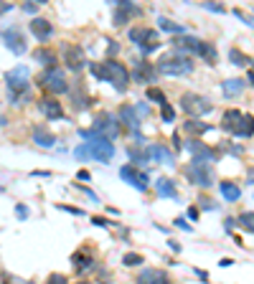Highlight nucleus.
<instances>
[{
    "mask_svg": "<svg viewBox=\"0 0 254 284\" xmlns=\"http://www.w3.org/2000/svg\"><path fill=\"white\" fill-rule=\"evenodd\" d=\"M79 134L84 137V145L74 147V157L76 160H97V163H112L115 157V145L94 134L92 130H79Z\"/></svg>",
    "mask_w": 254,
    "mask_h": 284,
    "instance_id": "nucleus-1",
    "label": "nucleus"
},
{
    "mask_svg": "<svg viewBox=\"0 0 254 284\" xmlns=\"http://www.w3.org/2000/svg\"><path fill=\"white\" fill-rule=\"evenodd\" d=\"M89 71L97 82H107L115 86V92L125 94L127 86H130V71L125 64H119L115 59H107V61H97V64H89Z\"/></svg>",
    "mask_w": 254,
    "mask_h": 284,
    "instance_id": "nucleus-2",
    "label": "nucleus"
},
{
    "mask_svg": "<svg viewBox=\"0 0 254 284\" xmlns=\"http://www.w3.org/2000/svg\"><path fill=\"white\" fill-rule=\"evenodd\" d=\"M5 86L8 97L16 107H23L31 99V69L28 66H16L5 74Z\"/></svg>",
    "mask_w": 254,
    "mask_h": 284,
    "instance_id": "nucleus-3",
    "label": "nucleus"
},
{
    "mask_svg": "<svg viewBox=\"0 0 254 284\" xmlns=\"http://www.w3.org/2000/svg\"><path fill=\"white\" fill-rule=\"evenodd\" d=\"M221 127L234 137H252L254 134V115H247L241 109H226L221 117Z\"/></svg>",
    "mask_w": 254,
    "mask_h": 284,
    "instance_id": "nucleus-4",
    "label": "nucleus"
},
{
    "mask_svg": "<svg viewBox=\"0 0 254 284\" xmlns=\"http://www.w3.org/2000/svg\"><path fill=\"white\" fill-rule=\"evenodd\" d=\"M155 71L163 74V76H183V74L193 71V61L188 56H181V53H165L158 59Z\"/></svg>",
    "mask_w": 254,
    "mask_h": 284,
    "instance_id": "nucleus-5",
    "label": "nucleus"
},
{
    "mask_svg": "<svg viewBox=\"0 0 254 284\" xmlns=\"http://www.w3.org/2000/svg\"><path fill=\"white\" fill-rule=\"evenodd\" d=\"M92 132L112 142V140L119 137L122 130H119V119L112 115V112H97V115L92 117Z\"/></svg>",
    "mask_w": 254,
    "mask_h": 284,
    "instance_id": "nucleus-6",
    "label": "nucleus"
},
{
    "mask_svg": "<svg viewBox=\"0 0 254 284\" xmlns=\"http://www.w3.org/2000/svg\"><path fill=\"white\" fill-rule=\"evenodd\" d=\"M181 109L188 115V119H196V117H203L214 109L211 99L203 97V94H196V92H186L181 97Z\"/></svg>",
    "mask_w": 254,
    "mask_h": 284,
    "instance_id": "nucleus-7",
    "label": "nucleus"
},
{
    "mask_svg": "<svg viewBox=\"0 0 254 284\" xmlns=\"http://www.w3.org/2000/svg\"><path fill=\"white\" fill-rule=\"evenodd\" d=\"M183 173H186V178H188L193 185L203 188V190H208L214 185V170H211V165H206V163H193L191 160V165H186Z\"/></svg>",
    "mask_w": 254,
    "mask_h": 284,
    "instance_id": "nucleus-8",
    "label": "nucleus"
},
{
    "mask_svg": "<svg viewBox=\"0 0 254 284\" xmlns=\"http://www.w3.org/2000/svg\"><path fill=\"white\" fill-rule=\"evenodd\" d=\"M38 84L46 89V92H51V94H66L69 92V82H66V74L59 69H46L41 76H38Z\"/></svg>",
    "mask_w": 254,
    "mask_h": 284,
    "instance_id": "nucleus-9",
    "label": "nucleus"
},
{
    "mask_svg": "<svg viewBox=\"0 0 254 284\" xmlns=\"http://www.w3.org/2000/svg\"><path fill=\"white\" fill-rule=\"evenodd\" d=\"M130 79H132V82H137V84H145L150 89V86L158 84V71H155V66H152L150 61L137 59V61H132V74H130Z\"/></svg>",
    "mask_w": 254,
    "mask_h": 284,
    "instance_id": "nucleus-10",
    "label": "nucleus"
},
{
    "mask_svg": "<svg viewBox=\"0 0 254 284\" xmlns=\"http://www.w3.org/2000/svg\"><path fill=\"white\" fill-rule=\"evenodd\" d=\"M119 178H122L125 183H130L135 190H140V193H145L150 188V178H148L145 170H140V167L122 165V167H119Z\"/></svg>",
    "mask_w": 254,
    "mask_h": 284,
    "instance_id": "nucleus-11",
    "label": "nucleus"
},
{
    "mask_svg": "<svg viewBox=\"0 0 254 284\" xmlns=\"http://www.w3.org/2000/svg\"><path fill=\"white\" fill-rule=\"evenodd\" d=\"M137 16H142V8L132 5L130 0H115V8H112V23L115 26H125Z\"/></svg>",
    "mask_w": 254,
    "mask_h": 284,
    "instance_id": "nucleus-12",
    "label": "nucleus"
},
{
    "mask_svg": "<svg viewBox=\"0 0 254 284\" xmlns=\"http://www.w3.org/2000/svg\"><path fill=\"white\" fill-rule=\"evenodd\" d=\"M0 38H3V43L8 46V51L16 53V56H23V53L28 51V46H26V36H23V33H20V28H16V26L3 28Z\"/></svg>",
    "mask_w": 254,
    "mask_h": 284,
    "instance_id": "nucleus-13",
    "label": "nucleus"
},
{
    "mask_svg": "<svg viewBox=\"0 0 254 284\" xmlns=\"http://www.w3.org/2000/svg\"><path fill=\"white\" fill-rule=\"evenodd\" d=\"M188 152H191V157H193V163H216L219 160V152L214 150V147H208L206 142H201V140H191L188 145Z\"/></svg>",
    "mask_w": 254,
    "mask_h": 284,
    "instance_id": "nucleus-14",
    "label": "nucleus"
},
{
    "mask_svg": "<svg viewBox=\"0 0 254 284\" xmlns=\"http://www.w3.org/2000/svg\"><path fill=\"white\" fill-rule=\"evenodd\" d=\"M64 61L71 71H82L86 66V53L79 43H66L64 46Z\"/></svg>",
    "mask_w": 254,
    "mask_h": 284,
    "instance_id": "nucleus-15",
    "label": "nucleus"
},
{
    "mask_svg": "<svg viewBox=\"0 0 254 284\" xmlns=\"http://www.w3.org/2000/svg\"><path fill=\"white\" fill-rule=\"evenodd\" d=\"M69 97H71L74 112H84V109H89V104H92V97L86 94V86H84L82 82H76V84L69 89Z\"/></svg>",
    "mask_w": 254,
    "mask_h": 284,
    "instance_id": "nucleus-16",
    "label": "nucleus"
},
{
    "mask_svg": "<svg viewBox=\"0 0 254 284\" xmlns=\"http://www.w3.org/2000/svg\"><path fill=\"white\" fill-rule=\"evenodd\" d=\"M117 119H119V124H127V130L132 134H140V117L135 115V107H132V104H122V107H119Z\"/></svg>",
    "mask_w": 254,
    "mask_h": 284,
    "instance_id": "nucleus-17",
    "label": "nucleus"
},
{
    "mask_svg": "<svg viewBox=\"0 0 254 284\" xmlns=\"http://www.w3.org/2000/svg\"><path fill=\"white\" fill-rule=\"evenodd\" d=\"M135 284H170V277L163 269H142L135 279Z\"/></svg>",
    "mask_w": 254,
    "mask_h": 284,
    "instance_id": "nucleus-18",
    "label": "nucleus"
},
{
    "mask_svg": "<svg viewBox=\"0 0 254 284\" xmlns=\"http://www.w3.org/2000/svg\"><path fill=\"white\" fill-rule=\"evenodd\" d=\"M148 155H150V160H155V163H160V165H168V167H173L175 165V155L168 150L165 145H148Z\"/></svg>",
    "mask_w": 254,
    "mask_h": 284,
    "instance_id": "nucleus-19",
    "label": "nucleus"
},
{
    "mask_svg": "<svg viewBox=\"0 0 254 284\" xmlns=\"http://www.w3.org/2000/svg\"><path fill=\"white\" fill-rule=\"evenodd\" d=\"M130 41L135 43L137 49H142V46H148V43L158 41V31L145 28V26H140V28H130Z\"/></svg>",
    "mask_w": 254,
    "mask_h": 284,
    "instance_id": "nucleus-20",
    "label": "nucleus"
},
{
    "mask_svg": "<svg viewBox=\"0 0 254 284\" xmlns=\"http://www.w3.org/2000/svg\"><path fill=\"white\" fill-rule=\"evenodd\" d=\"M173 53H196L198 49V43H201V38H196V36H175L173 41Z\"/></svg>",
    "mask_w": 254,
    "mask_h": 284,
    "instance_id": "nucleus-21",
    "label": "nucleus"
},
{
    "mask_svg": "<svg viewBox=\"0 0 254 284\" xmlns=\"http://www.w3.org/2000/svg\"><path fill=\"white\" fill-rule=\"evenodd\" d=\"M127 155H130V160H132V163H130L132 167H142V165L150 163V155H148V145H145V142H142V145H140V142L130 145V147H127Z\"/></svg>",
    "mask_w": 254,
    "mask_h": 284,
    "instance_id": "nucleus-22",
    "label": "nucleus"
},
{
    "mask_svg": "<svg viewBox=\"0 0 254 284\" xmlns=\"http://www.w3.org/2000/svg\"><path fill=\"white\" fill-rule=\"evenodd\" d=\"M28 26H31V33L38 41H49L53 36V26H51V20H46V18H33Z\"/></svg>",
    "mask_w": 254,
    "mask_h": 284,
    "instance_id": "nucleus-23",
    "label": "nucleus"
},
{
    "mask_svg": "<svg viewBox=\"0 0 254 284\" xmlns=\"http://www.w3.org/2000/svg\"><path fill=\"white\" fill-rule=\"evenodd\" d=\"M38 109H41L49 119H64V107L59 104L56 99H51V97L38 99Z\"/></svg>",
    "mask_w": 254,
    "mask_h": 284,
    "instance_id": "nucleus-24",
    "label": "nucleus"
},
{
    "mask_svg": "<svg viewBox=\"0 0 254 284\" xmlns=\"http://www.w3.org/2000/svg\"><path fill=\"white\" fill-rule=\"evenodd\" d=\"M31 137H33V142H36L38 147H46V150L56 145V137H53L51 130H49V127H43V124H36V127H33Z\"/></svg>",
    "mask_w": 254,
    "mask_h": 284,
    "instance_id": "nucleus-25",
    "label": "nucleus"
},
{
    "mask_svg": "<svg viewBox=\"0 0 254 284\" xmlns=\"http://www.w3.org/2000/svg\"><path fill=\"white\" fill-rule=\"evenodd\" d=\"M71 264H74V269L79 271V274H86V271L94 269V259H92V254H86L84 249H79V251L71 254Z\"/></svg>",
    "mask_w": 254,
    "mask_h": 284,
    "instance_id": "nucleus-26",
    "label": "nucleus"
},
{
    "mask_svg": "<svg viewBox=\"0 0 254 284\" xmlns=\"http://www.w3.org/2000/svg\"><path fill=\"white\" fill-rule=\"evenodd\" d=\"M155 190H158V196L160 198H170V200H181L178 196V190H175V183L170 178H158L155 180Z\"/></svg>",
    "mask_w": 254,
    "mask_h": 284,
    "instance_id": "nucleus-27",
    "label": "nucleus"
},
{
    "mask_svg": "<svg viewBox=\"0 0 254 284\" xmlns=\"http://www.w3.org/2000/svg\"><path fill=\"white\" fill-rule=\"evenodd\" d=\"M193 56L203 59L208 66H216V61H219V51H216V46H214V43H206V41L198 43V49H196V53H193Z\"/></svg>",
    "mask_w": 254,
    "mask_h": 284,
    "instance_id": "nucleus-28",
    "label": "nucleus"
},
{
    "mask_svg": "<svg viewBox=\"0 0 254 284\" xmlns=\"http://www.w3.org/2000/svg\"><path fill=\"white\" fill-rule=\"evenodd\" d=\"M33 59H36L43 69H56V53H53L51 49H46V46L33 51Z\"/></svg>",
    "mask_w": 254,
    "mask_h": 284,
    "instance_id": "nucleus-29",
    "label": "nucleus"
},
{
    "mask_svg": "<svg viewBox=\"0 0 254 284\" xmlns=\"http://www.w3.org/2000/svg\"><path fill=\"white\" fill-rule=\"evenodd\" d=\"M244 86H247V84L241 82V79H226V82L221 84V92H224L226 99H237V97H241Z\"/></svg>",
    "mask_w": 254,
    "mask_h": 284,
    "instance_id": "nucleus-30",
    "label": "nucleus"
},
{
    "mask_svg": "<svg viewBox=\"0 0 254 284\" xmlns=\"http://www.w3.org/2000/svg\"><path fill=\"white\" fill-rule=\"evenodd\" d=\"M219 190H221L224 200H229V203H237L241 198V188L237 183H231V180H221V183H219Z\"/></svg>",
    "mask_w": 254,
    "mask_h": 284,
    "instance_id": "nucleus-31",
    "label": "nucleus"
},
{
    "mask_svg": "<svg viewBox=\"0 0 254 284\" xmlns=\"http://www.w3.org/2000/svg\"><path fill=\"white\" fill-rule=\"evenodd\" d=\"M211 130H214V124H206V122H198V119H186V124H183V132L193 134V140H198V134H206Z\"/></svg>",
    "mask_w": 254,
    "mask_h": 284,
    "instance_id": "nucleus-32",
    "label": "nucleus"
},
{
    "mask_svg": "<svg viewBox=\"0 0 254 284\" xmlns=\"http://www.w3.org/2000/svg\"><path fill=\"white\" fill-rule=\"evenodd\" d=\"M158 26H160V31H165V33H175V36H183V33H186V28H183L181 23H173V20L165 18V16L158 18Z\"/></svg>",
    "mask_w": 254,
    "mask_h": 284,
    "instance_id": "nucleus-33",
    "label": "nucleus"
},
{
    "mask_svg": "<svg viewBox=\"0 0 254 284\" xmlns=\"http://www.w3.org/2000/svg\"><path fill=\"white\" fill-rule=\"evenodd\" d=\"M229 61L234 64V66H249V64H252V59H249V56L241 51V49H231V51H229Z\"/></svg>",
    "mask_w": 254,
    "mask_h": 284,
    "instance_id": "nucleus-34",
    "label": "nucleus"
},
{
    "mask_svg": "<svg viewBox=\"0 0 254 284\" xmlns=\"http://www.w3.org/2000/svg\"><path fill=\"white\" fill-rule=\"evenodd\" d=\"M237 223H239V226H241V229H244V231L254 234V211H244V213H239Z\"/></svg>",
    "mask_w": 254,
    "mask_h": 284,
    "instance_id": "nucleus-35",
    "label": "nucleus"
},
{
    "mask_svg": "<svg viewBox=\"0 0 254 284\" xmlns=\"http://www.w3.org/2000/svg\"><path fill=\"white\" fill-rule=\"evenodd\" d=\"M160 119H163L165 124H173V119H175V109L170 107V101H165V104L160 107Z\"/></svg>",
    "mask_w": 254,
    "mask_h": 284,
    "instance_id": "nucleus-36",
    "label": "nucleus"
},
{
    "mask_svg": "<svg viewBox=\"0 0 254 284\" xmlns=\"http://www.w3.org/2000/svg\"><path fill=\"white\" fill-rule=\"evenodd\" d=\"M148 99H150V101H155V104H160V107L165 104V101H168V97H165L158 86H150V89H148Z\"/></svg>",
    "mask_w": 254,
    "mask_h": 284,
    "instance_id": "nucleus-37",
    "label": "nucleus"
},
{
    "mask_svg": "<svg viewBox=\"0 0 254 284\" xmlns=\"http://www.w3.org/2000/svg\"><path fill=\"white\" fill-rule=\"evenodd\" d=\"M122 264L125 267H140V264H145V256H140V254H125L122 256Z\"/></svg>",
    "mask_w": 254,
    "mask_h": 284,
    "instance_id": "nucleus-38",
    "label": "nucleus"
},
{
    "mask_svg": "<svg viewBox=\"0 0 254 284\" xmlns=\"http://www.w3.org/2000/svg\"><path fill=\"white\" fill-rule=\"evenodd\" d=\"M198 206H201L203 211H216V208H219V206H216V200H211L208 196H201V198H198Z\"/></svg>",
    "mask_w": 254,
    "mask_h": 284,
    "instance_id": "nucleus-39",
    "label": "nucleus"
},
{
    "mask_svg": "<svg viewBox=\"0 0 254 284\" xmlns=\"http://www.w3.org/2000/svg\"><path fill=\"white\" fill-rule=\"evenodd\" d=\"M46 284H69V277H66V274H59V271H53V274L46 279Z\"/></svg>",
    "mask_w": 254,
    "mask_h": 284,
    "instance_id": "nucleus-40",
    "label": "nucleus"
},
{
    "mask_svg": "<svg viewBox=\"0 0 254 284\" xmlns=\"http://www.w3.org/2000/svg\"><path fill=\"white\" fill-rule=\"evenodd\" d=\"M158 49H160V41H152V43H148V46H142V49H140V53H142V56H148V53L158 51Z\"/></svg>",
    "mask_w": 254,
    "mask_h": 284,
    "instance_id": "nucleus-41",
    "label": "nucleus"
},
{
    "mask_svg": "<svg viewBox=\"0 0 254 284\" xmlns=\"http://www.w3.org/2000/svg\"><path fill=\"white\" fill-rule=\"evenodd\" d=\"M135 115H137V117H148V115H150V109H148L145 101H140V104H135Z\"/></svg>",
    "mask_w": 254,
    "mask_h": 284,
    "instance_id": "nucleus-42",
    "label": "nucleus"
},
{
    "mask_svg": "<svg viewBox=\"0 0 254 284\" xmlns=\"http://www.w3.org/2000/svg\"><path fill=\"white\" fill-rule=\"evenodd\" d=\"M92 223H94V226H99V229H109V221H107V218H102V216H94Z\"/></svg>",
    "mask_w": 254,
    "mask_h": 284,
    "instance_id": "nucleus-43",
    "label": "nucleus"
},
{
    "mask_svg": "<svg viewBox=\"0 0 254 284\" xmlns=\"http://www.w3.org/2000/svg\"><path fill=\"white\" fill-rule=\"evenodd\" d=\"M38 5H43V0H38V3H26V5H23V10L33 16V13H36V10H38Z\"/></svg>",
    "mask_w": 254,
    "mask_h": 284,
    "instance_id": "nucleus-44",
    "label": "nucleus"
},
{
    "mask_svg": "<svg viewBox=\"0 0 254 284\" xmlns=\"http://www.w3.org/2000/svg\"><path fill=\"white\" fill-rule=\"evenodd\" d=\"M175 226L183 229V231H193V226H188V221H186V218H175Z\"/></svg>",
    "mask_w": 254,
    "mask_h": 284,
    "instance_id": "nucleus-45",
    "label": "nucleus"
},
{
    "mask_svg": "<svg viewBox=\"0 0 254 284\" xmlns=\"http://www.w3.org/2000/svg\"><path fill=\"white\" fill-rule=\"evenodd\" d=\"M76 188H82V190H84V193H86V196H89V198L94 200V203H99V196H97V193H94L92 188H86V185H76Z\"/></svg>",
    "mask_w": 254,
    "mask_h": 284,
    "instance_id": "nucleus-46",
    "label": "nucleus"
},
{
    "mask_svg": "<svg viewBox=\"0 0 254 284\" xmlns=\"http://www.w3.org/2000/svg\"><path fill=\"white\" fill-rule=\"evenodd\" d=\"M206 10H214V13H224V5H214V3H203Z\"/></svg>",
    "mask_w": 254,
    "mask_h": 284,
    "instance_id": "nucleus-47",
    "label": "nucleus"
},
{
    "mask_svg": "<svg viewBox=\"0 0 254 284\" xmlns=\"http://www.w3.org/2000/svg\"><path fill=\"white\" fill-rule=\"evenodd\" d=\"M61 211H69V213H74V216H84V211L82 208H71V206H59Z\"/></svg>",
    "mask_w": 254,
    "mask_h": 284,
    "instance_id": "nucleus-48",
    "label": "nucleus"
},
{
    "mask_svg": "<svg viewBox=\"0 0 254 284\" xmlns=\"http://www.w3.org/2000/svg\"><path fill=\"white\" fill-rule=\"evenodd\" d=\"M117 51H119V43H117V41H112V43L107 46V53H109V56H115Z\"/></svg>",
    "mask_w": 254,
    "mask_h": 284,
    "instance_id": "nucleus-49",
    "label": "nucleus"
},
{
    "mask_svg": "<svg viewBox=\"0 0 254 284\" xmlns=\"http://www.w3.org/2000/svg\"><path fill=\"white\" fill-rule=\"evenodd\" d=\"M224 231H226V234L234 231V218H224Z\"/></svg>",
    "mask_w": 254,
    "mask_h": 284,
    "instance_id": "nucleus-50",
    "label": "nucleus"
},
{
    "mask_svg": "<svg viewBox=\"0 0 254 284\" xmlns=\"http://www.w3.org/2000/svg\"><path fill=\"white\" fill-rule=\"evenodd\" d=\"M16 213H18V218H28V211H26V206H18V208H16Z\"/></svg>",
    "mask_w": 254,
    "mask_h": 284,
    "instance_id": "nucleus-51",
    "label": "nucleus"
},
{
    "mask_svg": "<svg viewBox=\"0 0 254 284\" xmlns=\"http://www.w3.org/2000/svg\"><path fill=\"white\" fill-rule=\"evenodd\" d=\"M188 218L198 221V208H196V206H191V208H188Z\"/></svg>",
    "mask_w": 254,
    "mask_h": 284,
    "instance_id": "nucleus-52",
    "label": "nucleus"
},
{
    "mask_svg": "<svg viewBox=\"0 0 254 284\" xmlns=\"http://www.w3.org/2000/svg\"><path fill=\"white\" fill-rule=\"evenodd\" d=\"M79 180H89V170H79V175H76Z\"/></svg>",
    "mask_w": 254,
    "mask_h": 284,
    "instance_id": "nucleus-53",
    "label": "nucleus"
},
{
    "mask_svg": "<svg viewBox=\"0 0 254 284\" xmlns=\"http://www.w3.org/2000/svg\"><path fill=\"white\" fill-rule=\"evenodd\" d=\"M99 279H102L104 284H109V274H107V271H104V269H102V271H99Z\"/></svg>",
    "mask_w": 254,
    "mask_h": 284,
    "instance_id": "nucleus-54",
    "label": "nucleus"
},
{
    "mask_svg": "<svg viewBox=\"0 0 254 284\" xmlns=\"http://www.w3.org/2000/svg\"><path fill=\"white\" fill-rule=\"evenodd\" d=\"M173 147H175V150H181V147H183L181 140H178V134H173Z\"/></svg>",
    "mask_w": 254,
    "mask_h": 284,
    "instance_id": "nucleus-55",
    "label": "nucleus"
},
{
    "mask_svg": "<svg viewBox=\"0 0 254 284\" xmlns=\"http://www.w3.org/2000/svg\"><path fill=\"white\" fill-rule=\"evenodd\" d=\"M168 246H170V249H173V251H175V254H178V251H181V244H178V241H170V244H168Z\"/></svg>",
    "mask_w": 254,
    "mask_h": 284,
    "instance_id": "nucleus-56",
    "label": "nucleus"
},
{
    "mask_svg": "<svg viewBox=\"0 0 254 284\" xmlns=\"http://www.w3.org/2000/svg\"><path fill=\"white\" fill-rule=\"evenodd\" d=\"M231 264H234L231 259H221V261H219V267H231Z\"/></svg>",
    "mask_w": 254,
    "mask_h": 284,
    "instance_id": "nucleus-57",
    "label": "nucleus"
},
{
    "mask_svg": "<svg viewBox=\"0 0 254 284\" xmlns=\"http://www.w3.org/2000/svg\"><path fill=\"white\" fill-rule=\"evenodd\" d=\"M5 124H8V119H5L3 115H0V127H5Z\"/></svg>",
    "mask_w": 254,
    "mask_h": 284,
    "instance_id": "nucleus-58",
    "label": "nucleus"
},
{
    "mask_svg": "<svg viewBox=\"0 0 254 284\" xmlns=\"http://www.w3.org/2000/svg\"><path fill=\"white\" fill-rule=\"evenodd\" d=\"M249 183L254 185V170H249Z\"/></svg>",
    "mask_w": 254,
    "mask_h": 284,
    "instance_id": "nucleus-59",
    "label": "nucleus"
},
{
    "mask_svg": "<svg viewBox=\"0 0 254 284\" xmlns=\"http://www.w3.org/2000/svg\"><path fill=\"white\" fill-rule=\"evenodd\" d=\"M249 82H252V86H254V71H249Z\"/></svg>",
    "mask_w": 254,
    "mask_h": 284,
    "instance_id": "nucleus-60",
    "label": "nucleus"
},
{
    "mask_svg": "<svg viewBox=\"0 0 254 284\" xmlns=\"http://www.w3.org/2000/svg\"><path fill=\"white\" fill-rule=\"evenodd\" d=\"M74 284H94V282H86V279H82V282H74Z\"/></svg>",
    "mask_w": 254,
    "mask_h": 284,
    "instance_id": "nucleus-61",
    "label": "nucleus"
}]
</instances>
